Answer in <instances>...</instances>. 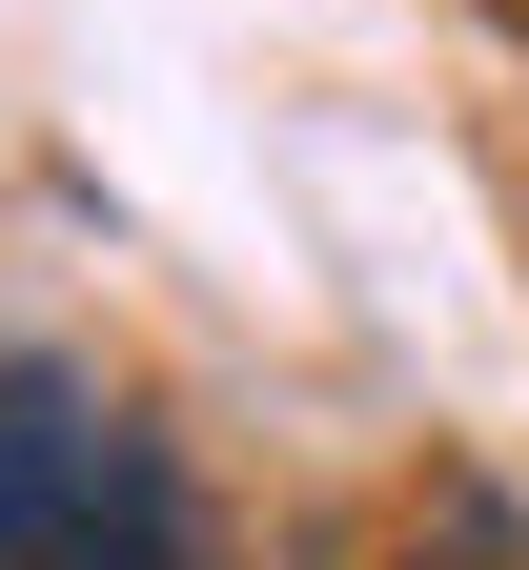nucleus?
<instances>
[{
  "instance_id": "obj_1",
  "label": "nucleus",
  "mask_w": 529,
  "mask_h": 570,
  "mask_svg": "<svg viewBox=\"0 0 529 570\" xmlns=\"http://www.w3.org/2000/svg\"><path fill=\"white\" fill-rule=\"evenodd\" d=\"M0 570H204L164 428L61 346H0Z\"/></svg>"
},
{
  "instance_id": "obj_2",
  "label": "nucleus",
  "mask_w": 529,
  "mask_h": 570,
  "mask_svg": "<svg viewBox=\"0 0 529 570\" xmlns=\"http://www.w3.org/2000/svg\"><path fill=\"white\" fill-rule=\"evenodd\" d=\"M408 570H469V550H408Z\"/></svg>"
}]
</instances>
